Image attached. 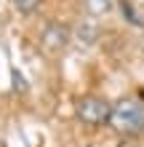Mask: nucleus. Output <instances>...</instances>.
<instances>
[{
  "label": "nucleus",
  "instance_id": "1",
  "mask_svg": "<svg viewBox=\"0 0 144 147\" xmlns=\"http://www.w3.org/2000/svg\"><path fill=\"white\" fill-rule=\"evenodd\" d=\"M109 126L115 134L133 139L144 131V105L136 96H120L112 105V115H109Z\"/></svg>",
  "mask_w": 144,
  "mask_h": 147
},
{
  "label": "nucleus",
  "instance_id": "2",
  "mask_svg": "<svg viewBox=\"0 0 144 147\" xmlns=\"http://www.w3.org/2000/svg\"><path fill=\"white\" fill-rule=\"evenodd\" d=\"M109 115H112V105L104 96H99V94H86L75 105V118L88 128L109 126Z\"/></svg>",
  "mask_w": 144,
  "mask_h": 147
},
{
  "label": "nucleus",
  "instance_id": "3",
  "mask_svg": "<svg viewBox=\"0 0 144 147\" xmlns=\"http://www.w3.org/2000/svg\"><path fill=\"white\" fill-rule=\"evenodd\" d=\"M67 43H70V27L62 22H48L43 27V35H40V46L46 51H62Z\"/></svg>",
  "mask_w": 144,
  "mask_h": 147
},
{
  "label": "nucleus",
  "instance_id": "4",
  "mask_svg": "<svg viewBox=\"0 0 144 147\" xmlns=\"http://www.w3.org/2000/svg\"><path fill=\"white\" fill-rule=\"evenodd\" d=\"M40 3H43V0H13V5L19 8L21 13H35L40 8Z\"/></svg>",
  "mask_w": 144,
  "mask_h": 147
},
{
  "label": "nucleus",
  "instance_id": "5",
  "mask_svg": "<svg viewBox=\"0 0 144 147\" xmlns=\"http://www.w3.org/2000/svg\"><path fill=\"white\" fill-rule=\"evenodd\" d=\"M86 8H88V13L99 16V13H104L109 8V0H86Z\"/></svg>",
  "mask_w": 144,
  "mask_h": 147
},
{
  "label": "nucleus",
  "instance_id": "6",
  "mask_svg": "<svg viewBox=\"0 0 144 147\" xmlns=\"http://www.w3.org/2000/svg\"><path fill=\"white\" fill-rule=\"evenodd\" d=\"M117 147H144V144H139L136 139H123V142L117 144Z\"/></svg>",
  "mask_w": 144,
  "mask_h": 147
},
{
  "label": "nucleus",
  "instance_id": "7",
  "mask_svg": "<svg viewBox=\"0 0 144 147\" xmlns=\"http://www.w3.org/2000/svg\"><path fill=\"white\" fill-rule=\"evenodd\" d=\"M0 147H5V144H3V142H0Z\"/></svg>",
  "mask_w": 144,
  "mask_h": 147
}]
</instances>
